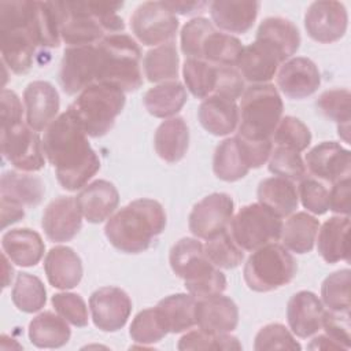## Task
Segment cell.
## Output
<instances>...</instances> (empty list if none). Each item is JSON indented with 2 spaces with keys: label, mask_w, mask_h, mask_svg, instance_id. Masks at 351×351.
Returning <instances> with one entry per match:
<instances>
[{
  "label": "cell",
  "mask_w": 351,
  "mask_h": 351,
  "mask_svg": "<svg viewBox=\"0 0 351 351\" xmlns=\"http://www.w3.org/2000/svg\"><path fill=\"white\" fill-rule=\"evenodd\" d=\"M1 152L21 171H38L45 165L43 141L37 132L23 122L1 130Z\"/></svg>",
  "instance_id": "cell-12"
},
{
  "label": "cell",
  "mask_w": 351,
  "mask_h": 351,
  "mask_svg": "<svg viewBox=\"0 0 351 351\" xmlns=\"http://www.w3.org/2000/svg\"><path fill=\"white\" fill-rule=\"evenodd\" d=\"M243 48L241 41L234 36L214 30L203 44V60L217 66L236 67Z\"/></svg>",
  "instance_id": "cell-41"
},
{
  "label": "cell",
  "mask_w": 351,
  "mask_h": 351,
  "mask_svg": "<svg viewBox=\"0 0 351 351\" xmlns=\"http://www.w3.org/2000/svg\"><path fill=\"white\" fill-rule=\"evenodd\" d=\"M1 107H0V114H1V130L11 128L19 122H22V103L18 97V95L14 90L10 89H3L1 96H0Z\"/></svg>",
  "instance_id": "cell-57"
},
{
  "label": "cell",
  "mask_w": 351,
  "mask_h": 351,
  "mask_svg": "<svg viewBox=\"0 0 351 351\" xmlns=\"http://www.w3.org/2000/svg\"><path fill=\"white\" fill-rule=\"evenodd\" d=\"M255 40L271 45L287 62L299 49L300 33L291 21L281 16H269L261 22Z\"/></svg>",
  "instance_id": "cell-32"
},
{
  "label": "cell",
  "mask_w": 351,
  "mask_h": 351,
  "mask_svg": "<svg viewBox=\"0 0 351 351\" xmlns=\"http://www.w3.org/2000/svg\"><path fill=\"white\" fill-rule=\"evenodd\" d=\"M165 4L167 5V8H170V11L181 15L192 14L207 5V3L204 1H165Z\"/></svg>",
  "instance_id": "cell-60"
},
{
  "label": "cell",
  "mask_w": 351,
  "mask_h": 351,
  "mask_svg": "<svg viewBox=\"0 0 351 351\" xmlns=\"http://www.w3.org/2000/svg\"><path fill=\"white\" fill-rule=\"evenodd\" d=\"M55 311L69 324L84 328L88 325V307L81 295L73 292H59L51 299Z\"/></svg>",
  "instance_id": "cell-52"
},
{
  "label": "cell",
  "mask_w": 351,
  "mask_h": 351,
  "mask_svg": "<svg viewBox=\"0 0 351 351\" xmlns=\"http://www.w3.org/2000/svg\"><path fill=\"white\" fill-rule=\"evenodd\" d=\"M207 259L218 269H234L244 259V251L234 243L229 230H223L203 245Z\"/></svg>",
  "instance_id": "cell-43"
},
{
  "label": "cell",
  "mask_w": 351,
  "mask_h": 351,
  "mask_svg": "<svg viewBox=\"0 0 351 351\" xmlns=\"http://www.w3.org/2000/svg\"><path fill=\"white\" fill-rule=\"evenodd\" d=\"M258 202L280 218L291 215L299 204V195L293 181L282 177H269L258 185Z\"/></svg>",
  "instance_id": "cell-31"
},
{
  "label": "cell",
  "mask_w": 351,
  "mask_h": 351,
  "mask_svg": "<svg viewBox=\"0 0 351 351\" xmlns=\"http://www.w3.org/2000/svg\"><path fill=\"white\" fill-rule=\"evenodd\" d=\"M11 299L18 310L23 313H36L47 303V289L37 276L19 273L11 291Z\"/></svg>",
  "instance_id": "cell-42"
},
{
  "label": "cell",
  "mask_w": 351,
  "mask_h": 351,
  "mask_svg": "<svg viewBox=\"0 0 351 351\" xmlns=\"http://www.w3.org/2000/svg\"><path fill=\"white\" fill-rule=\"evenodd\" d=\"M29 339L38 348H59L69 343L71 332L67 321L59 314L44 311L29 324Z\"/></svg>",
  "instance_id": "cell-35"
},
{
  "label": "cell",
  "mask_w": 351,
  "mask_h": 351,
  "mask_svg": "<svg viewBox=\"0 0 351 351\" xmlns=\"http://www.w3.org/2000/svg\"><path fill=\"white\" fill-rule=\"evenodd\" d=\"M271 143L274 147H285L302 152L311 143V132L300 119L287 115L280 119Z\"/></svg>",
  "instance_id": "cell-45"
},
{
  "label": "cell",
  "mask_w": 351,
  "mask_h": 351,
  "mask_svg": "<svg viewBox=\"0 0 351 351\" xmlns=\"http://www.w3.org/2000/svg\"><path fill=\"white\" fill-rule=\"evenodd\" d=\"M282 100L271 84L251 85L243 92L237 136L248 140H271L282 115Z\"/></svg>",
  "instance_id": "cell-8"
},
{
  "label": "cell",
  "mask_w": 351,
  "mask_h": 351,
  "mask_svg": "<svg viewBox=\"0 0 351 351\" xmlns=\"http://www.w3.org/2000/svg\"><path fill=\"white\" fill-rule=\"evenodd\" d=\"M45 188L41 178L19 171H5L1 176V199L11 200L21 206H37L44 196Z\"/></svg>",
  "instance_id": "cell-37"
},
{
  "label": "cell",
  "mask_w": 351,
  "mask_h": 351,
  "mask_svg": "<svg viewBox=\"0 0 351 351\" xmlns=\"http://www.w3.org/2000/svg\"><path fill=\"white\" fill-rule=\"evenodd\" d=\"M167 333L169 332L155 307L141 310L132 321L129 329L132 340L143 346L158 343Z\"/></svg>",
  "instance_id": "cell-46"
},
{
  "label": "cell",
  "mask_w": 351,
  "mask_h": 351,
  "mask_svg": "<svg viewBox=\"0 0 351 351\" xmlns=\"http://www.w3.org/2000/svg\"><path fill=\"white\" fill-rule=\"evenodd\" d=\"M234 203L230 195L215 192L197 202L188 219L191 233L203 240H208L229 228L233 218Z\"/></svg>",
  "instance_id": "cell-13"
},
{
  "label": "cell",
  "mask_w": 351,
  "mask_h": 351,
  "mask_svg": "<svg viewBox=\"0 0 351 351\" xmlns=\"http://www.w3.org/2000/svg\"><path fill=\"white\" fill-rule=\"evenodd\" d=\"M214 25L202 16L193 18L186 22L181 30V51L188 59H203V44Z\"/></svg>",
  "instance_id": "cell-49"
},
{
  "label": "cell",
  "mask_w": 351,
  "mask_h": 351,
  "mask_svg": "<svg viewBox=\"0 0 351 351\" xmlns=\"http://www.w3.org/2000/svg\"><path fill=\"white\" fill-rule=\"evenodd\" d=\"M319 222L308 213L299 211L292 214L281 229L282 245L292 252L306 254L310 252L315 244Z\"/></svg>",
  "instance_id": "cell-36"
},
{
  "label": "cell",
  "mask_w": 351,
  "mask_h": 351,
  "mask_svg": "<svg viewBox=\"0 0 351 351\" xmlns=\"http://www.w3.org/2000/svg\"><path fill=\"white\" fill-rule=\"evenodd\" d=\"M347 26L348 14L340 1H314L304 15L306 32L317 43L330 44L340 40L346 34Z\"/></svg>",
  "instance_id": "cell-14"
},
{
  "label": "cell",
  "mask_w": 351,
  "mask_h": 351,
  "mask_svg": "<svg viewBox=\"0 0 351 351\" xmlns=\"http://www.w3.org/2000/svg\"><path fill=\"white\" fill-rule=\"evenodd\" d=\"M132 32L143 45L170 43L177 33L178 19L165 1H145L130 16Z\"/></svg>",
  "instance_id": "cell-11"
},
{
  "label": "cell",
  "mask_w": 351,
  "mask_h": 351,
  "mask_svg": "<svg viewBox=\"0 0 351 351\" xmlns=\"http://www.w3.org/2000/svg\"><path fill=\"white\" fill-rule=\"evenodd\" d=\"M304 166L314 177L335 184L350 177L351 152L336 141H322L306 154Z\"/></svg>",
  "instance_id": "cell-17"
},
{
  "label": "cell",
  "mask_w": 351,
  "mask_h": 351,
  "mask_svg": "<svg viewBox=\"0 0 351 351\" xmlns=\"http://www.w3.org/2000/svg\"><path fill=\"white\" fill-rule=\"evenodd\" d=\"M1 261H3V288H7L12 281L14 269L10 265V258L4 252L1 254Z\"/></svg>",
  "instance_id": "cell-62"
},
{
  "label": "cell",
  "mask_w": 351,
  "mask_h": 351,
  "mask_svg": "<svg viewBox=\"0 0 351 351\" xmlns=\"http://www.w3.org/2000/svg\"><path fill=\"white\" fill-rule=\"evenodd\" d=\"M310 350H341L337 343H335L328 335H318L307 346Z\"/></svg>",
  "instance_id": "cell-61"
},
{
  "label": "cell",
  "mask_w": 351,
  "mask_h": 351,
  "mask_svg": "<svg viewBox=\"0 0 351 351\" xmlns=\"http://www.w3.org/2000/svg\"><path fill=\"white\" fill-rule=\"evenodd\" d=\"M298 270L291 252L278 243L266 244L250 255L244 265V281L255 292H270L289 284Z\"/></svg>",
  "instance_id": "cell-9"
},
{
  "label": "cell",
  "mask_w": 351,
  "mask_h": 351,
  "mask_svg": "<svg viewBox=\"0 0 351 351\" xmlns=\"http://www.w3.org/2000/svg\"><path fill=\"white\" fill-rule=\"evenodd\" d=\"M123 3L108 1H55L60 22V38L69 47L93 45L106 33L117 34L125 29L117 14Z\"/></svg>",
  "instance_id": "cell-3"
},
{
  "label": "cell",
  "mask_w": 351,
  "mask_h": 351,
  "mask_svg": "<svg viewBox=\"0 0 351 351\" xmlns=\"http://www.w3.org/2000/svg\"><path fill=\"white\" fill-rule=\"evenodd\" d=\"M196 325L207 333H230L239 324L237 304L222 293L196 300Z\"/></svg>",
  "instance_id": "cell-23"
},
{
  "label": "cell",
  "mask_w": 351,
  "mask_h": 351,
  "mask_svg": "<svg viewBox=\"0 0 351 351\" xmlns=\"http://www.w3.org/2000/svg\"><path fill=\"white\" fill-rule=\"evenodd\" d=\"M244 92V80L236 67L219 66L218 84L214 95L236 101ZM213 96V95H211Z\"/></svg>",
  "instance_id": "cell-56"
},
{
  "label": "cell",
  "mask_w": 351,
  "mask_h": 351,
  "mask_svg": "<svg viewBox=\"0 0 351 351\" xmlns=\"http://www.w3.org/2000/svg\"><path fill=\"white\" fill-rule=\"evenodd\" d=\"M324 315V304L311 291H299L288 300L287 321L291 332L300 339L315 335L322 328Z\"/></svg>",
  "instance_id": "cell-21"
},
{
  "label": "cell",
  "mask_w": 351,
  "mask_h": 351,
  "mask_svg": "<svg viewBox=\"0 0 351 351\" xmlns=\"http://www.w3.org/2000/svg\"><path fill=\"white\" fill-rule=\"evenodd\" d=\"M284 62L282 56L271 45L255 40L243 48L236 67L243 80L258 85L270 81L276 75L278 66Z\"/></svg>",
  "instance_id": "cell-22"
},
{
  "label": "cell",
  "mask_w": 351,
  "mask_h": 351,
  "mask_svg": "<svg viewBox=\"0 0 351 351\" xmlns=\"http://www.w3.org/2000/svg\"><path fill=\"white\" fill-rule=\"evenodd\" d=\"M350 269H341L329 274L321 285V298L329 311L350 313Z\"/></svg>",
  "instance_id": "cell-44"
},
{
  "label": "cell",
  "mask_w": 351,
  "mask_h": 351,
  "mask_svg": "<svg viewBox=\"0 0 351 351\" xmlns=\"http://www.w3.org/2000/svg\"><path fill=\"white\" fill-rule=\"evenodd\" d=\"M96 82L132 92L141 86V49L136 40L123 33L108 34L96 44Z\"/></svg>",
  "instance_id": "cell-5"
},
{
  "label": "cell",
  "mask_w": 351,
  "mask_h": 351,
  "mask_svg": "<svg viewBox=\"0 0 351 351\" xmlns=\"http://www.w3.org/2000/svg\"><path fill=\"white\" fill-rule=\"evenodd\" d=\"M185 86L177 81H166L148 89L143 97L145 110L156 118H171L186 103Z\"/></svg>",
  "instance_id": "cell-34"
},
{
  "label": "cell",
  "mask_w": 351,
  "mask_h": 351,
  "mask_svg": "<svg viewBox=\"0 0 351 351\" xmlns=\"http://www.w3.org/2000/svg\"><path fill=\"white\" fill-rule=\"evenodd\" d=\"M1 247L10 261L22 267L36 266L45 251L41 236L29 228H18L5 232L1 237Z\"/></svg>",
  "instance_id": "cell-27"
},
{
  "label": "cell",
  "mask_w": 351,
  "mask_h": 351,
  "mask_svg": "<svg viewBox=\"0 0 351 351\" xmlns=\"http://www.w3.org/2000/svg\"><path fill=\"white\" fill-rule=\"evenodd\" d=\"M348 230L350 215L332 217L318 229V239H315L317 250L325 262H348Z\"/></svg>",
  "instance_id": "cell-28"
},
{
  "label": "cell",
  "mask_w": 351,
  "mask_h": 351,
  "mask_svg": "<svg viewBox=\"0 0 351 351\" xmlns=\"http://www.w3.org/2000/svg\"><path fill=\"white\" fill-rule=\"evenodd\" d=\"M189 145V129L184 118L171 117L163 121L154 137V147L160 159L167 163L181 160Z\"/></svg>",
  "instance_id": "cell-30"
},
{
  "label": "cell",
  "mask_w": 351,
  "mask_h": 351,
  "mask_svg": "<svg viewBox=\"0 0 351 351\" xmlns=\"http://www.w3.org/2000/svg\"><path fill=\"white\" fill-rule=\"evenodd\" d=\"M96 45L67 47L60 62L59 81L67 95H75L96 82Z\"/></svg>",
  "instance_id": "cell-15"
},
{
  "label": "cell",
  "mask_w": 351,
  "mask_h": 351,
  "mask_svg": "<svg viewBox=\"0 0 351 351\" xmlns=\"http://www.w3.org/2000/svg\"><path fill=\"white\" fill-rule=\"evenodd\" d=\"M82 217L90 223H100L110 218L119 203L115 185L107 180H96L85 185L75 196Z\"/></svg>",
  "instance_id": "cell-24"
},
{
  "label": "cell",
  "mask_w": 351,
  "mask_h": 351,
  "mask_svg": "<svg viewBox=\"0 0 351 351\" xmlns=\"http://www.w3.org/2000/svg\"><path fill=\"white\" fill-rule=\"evenodd\" d=\"M125 106V92L95 82L80 92L67 111L89 137H101L114 126Z\"/></svg>",
  "instance_id": "cell-7"
},
{
  "label": "cell",
  "mask_w": 351,
  "mask_h": 351,
  "mask_svg": "<svg viewBox=\"0 0 351 351\" xmlns=\"http://www.w3.org/2000/svg\"><path fill=\"white\" fill-rule=\"evenodd\" d=\"M44 270L48 282L58 289H71L82 278V262L78 254L67 245H56L47 252Z\"/></svg>",
  "instance_id": "cell-25"
},
{
  "label": "cell",
  "mask_w": 351,
  "mask_h": 351,
  "mask_svg": "<svg viewBox=\"0 0 351 351\" xmlns=\"http://www.w3.org/2000/svg\"><path fill=\"white\" fill-rule=\"evenodd\" d=\"M169 333H181L196 325V299L191 293L166 296L155 306Z\"/></svg>",
  "instance_id": "cell-33"
},
{
  "label": "cell",
  "mask_w": 351,
  "mask_h": 351,
  "mask_svg": "<svg viewBox=\"0 0 351 351\" xmlns=\"http://www.w3.org/2000/svg\"><path fill=\"white\" fill-rule=\"evenodd\" d=\"M302 347L295 340L282 324H267L259 329L255 336L254 350L255 351H273V350H291L299 351Z\"/></svg>",
  "instance_id": "cell-50"
},
{
  "label": "cell",
  "mask_w": 351,
  "mask_h": 351,
  "mask_svg": "<svg viewBox=\"0 0 351 351\" xmlns=\"http://www.w3.org/2000/svg\"><path fill=\"white\" fill-rule=\"evenodd\" d=\"M25 215L23 206L14 203L7 199H1V228L5 229L8 225L18 222Z\"/></svg>",
  "instance_id": "cell-59"
},
{
  "label": "cell",
  "mask_w": 351,
  "mask_h": 351,
  "mask_svg": "<svg viewBox=\"0 0 351 351\" xmlns=\"http://www.w3.org/2000/svg\"><path fill=\"white\" fill-rule=\"evenodd\" d=\"M178 52L173 41L149 49L143 60L144 74L149 82H166L177 80Z\"/></svg>",
  "instance_id": "cell-38"
},
{
  "label": "cell",
  "mask_w": 351,
  "mask_h": 351,
  "mask_svg": "<svg viewBox=\"0 0 351 351\" xmlns=\"http://www.w3.org/2000/svg\"><path fill=\"white\" fill-rule=\"evenodd\" d=\"M26 123L34 132L47 129L59 112L60 100L55 86L48 81H33L23 92Z\"/></svg>",
  "instance_id": "cell-20"
},
{
  "label": "cell",
  "mask_w": 351,
  "mask_h": 351,
  "mask_svg": "<svg viewBox=\"0 0 351 351\" xmlns=\"http://www.w3.org/2000/svg\"><path fill=\"white\" fill-rule=\"evenodd\" d=\"M41 141L44 155L66 191L84 188L100 169V159L86 133L67 110L45 129Z\"/></svg>",
  "instance_id": "cell-1"
},
{
  "label": "cell",
  "mask_w": 351,
  "mask_h": 351,
  "mask_svg": "<svg viewBox=\"0 0 351 351\" xmlns=\"http://www.w3.org/2000/svg\"><path fill=\"white\" fill-rule=\"evenodd\" d=\"M219 75V66L203 59H186L182 66V77L188 90L197 99L214 95Z\"/></svg>",
  "instance_id": "cell-39"
},
{
  "label": "cell",
  "mask_w": 351,
  "mask_h": 351,
  "mask_svg": "<svg viewBox=\"0 0 351 351\" xmlns=\"http://www.w3.org/2000/svg\"><path fill=\"white\" fill-rule=\"evenodd\" d=\"M322 328L325 330V335H328L335 343H337L341 350H350V346H351L350 313L325 311V315L322 319Z\"/></svg>",
  "instance_id": "cell-54"
},
{
  "label": "cell",
  "mask_w": 351,
  "mask_h": 351,
  "mask_svg": "<svg viewBox=\"0 0 351 351\" xmlns=\"http://www.w3.org/2000/svg\"><path fill=\"white\" fill-rule=\"evenodd\" d=\"M89 308L96 328L103 332H117L128 322L132 300L118 287H103L90 295Z\"/></svg>",
  "instance_id": "cell-16"
},
{
  "label": "cell",
  "mask_w": 351,
  "mask_h": 351,
  "mask_svg": "<svg viewBox=\"0 0 351 351\" xmlns=\"http://www.w3.org/2000/svg\"><path fill=\"white\" fill-rule=\"evenodd\" d=\"M281 229V218L259 202L243 206L229 223V233L243 251H255L276 243Z\"/></svg>",
  "instance_id": "cell-10"
},
{
  "label": "cell",
  "mask_w": 351,
  "mask_h": 351,
  "mask_svg": "<svg viewBox=\"0 0 351 351\" xmlns=\"http://www.w3.org/2000/svg\"><path fill=\"white\" fill-rule=\"evenodd\" d=\"M234 137H236L240 154L243 156V160L250 170L258 169L269 160V156L273 149L271 140H261V141L248 140L237 134Z\"/></svg>",
  "instance_id": "cell-55"
},
{
  "label": "cell",
  "mask_w": 351,
  "mask_h": 351,
  "mask_svg": "<svg viewBox=\"0 0 351 351\" xmlns=\"http://www.w3.org/2000/svg\"><path fill=\"white\" fill-rule=\"evenodd\" d=\"M299 185V199L303 207L317 215H322L329 210V191L314 178H303Z\"/></svg>",
  "instance_id": "cell-53"
},
{
  "label": "cell",
  "mask_w": 351,
  "mask_h": 351,
  "mask_svg": "<svg viewBox=\"0 0 351 351\" xmlns=\"http://www.w3.org/2000/svg\"><path fill=\"white\" fill-rule=\"evenodd\" d=\"M269 171L277 177L300 181L306 177L307 170L300 152L285 147H274L269 156Z\"/></svg>",
  "instance_id": "cell-48"
},
{
  "label": "cell",
  "mask_w": 351,
  "mask_h": 351,
  "mask_svg": "<svg viewBox=\"0 0 351 351\" xmlns=\"http://www.w3.org/2000/svg\"><path fill=\"white\" fill-rule=\"evenodd\" d=\"M258 11V1L218 0L210 3V14L214 25L228 33H247L252 27Z\"/></svg>",
  "instance_id": "cell-26"
},
{
  "label": "cell",
  "mask_w": 351,
  "mask_h": 351,
  "mask_svg": "<svg viewBox=\"0 0 351 351\" xmlns=\"http://www.w3.org/2000/svg\"><path fill=\"white\" fill-rule=\"evenodd\" d=\"M178 350H241V343L237 337L229 333H207L202 329L185 333L178 344Z\"/></svg>",
  "instance_id": "cell-47"
},
{
  "label": "cell",
  "mask_w": 351,
  "mask_h": 351,
  "mask_svg": "<svg viewBox=\"0 0 351 351\" xmlns=\"http://www.w3.org/2000/svg\"><path fill=\"white\" fill-rule=\"evenodd\" d=\"M351 181L350 177L336 181L329 191V210L339 215H350L351 210Z\"/></svg>",
  "instance_id": "cell-58"
},
{
  "label": "cell",
  "mask_w": 351,
  "mask_h": 351,
  "mask_svg": "<svg viewBox=\"0 0 351 351\" xmlns=\"http://www.w3.org/2000/svg\"><path fill=\"white\" fill-rule=\"evenodd\" d=\"M0 45L3 63L15 74H26L40 45L36 1H0Z\"/></svg>",
  "instance_id": "cell-4"
},
{
  "label": "cell",
  "mask_w": 351,
  "mask_h": 351,
  "mask_svg": "<svg viewBox=\"0 0 351 351\" xmlns=\"http://www.w3.org/2000/svg\"><path fill=\"white\" fill-rule=\"evenodd\" d=\"M197 118L202 126L214 136H226L236 130L239 125V107L236 101L208 96L199 106Z\"/></svg>",
  "instance_id": "cell-29"
},
{
  "label": "cell",
  "mask_w": 351,
  "mask_h": 351,
  "mask_svg": "<svg viewBox=\"0 0 351 351\" xmlns=\"http://www.w3.org/2000/svg\"><path fill=\"white\" fill-rule=\"evenodd\" d=\"M171 270L184 280L188 293L196 300L215 296L226 289L225 274L206 256L197 239L182 237L170 250Z\"/></svg>",
  "instance_id": "cell-6"
},
{
  "label": "cell",
  "mask_w": 351,
  "mask_h": 351,
  "mask_svg": "<svg viewBox=\"0 0 351 351\" xmlns=\"http://www.w3.org/2000/svg\"><path fill=\"white\" fill-rule=\"evenodd\" d=\"M166 228V213L154 199H136L114 213L104 234L111 245L126 254H140L151 247Z\"/></svg>",
  "instance_id": "cell-2"
},
{
  "label": "cell",
  "mask_w": 351,
  "mask_h": 351,
  "mask_svg": "<svg viewBox=\"0 0 351 351\" xmlns=\"http://www.w3.org/2000/svg\"><path fill=\"white\" fill-rule=\"evenodd\" d=\"M277 85L287 97L299 100L317 92L321 85V74L311 59L296 56L281 64Z\"/></svg>",
  "instance_id": "cell-19"
},
{
  "label": "cell",
  "mask_w": 351,
  "mask_h": 351,
  "mask_svg": "<svg viewBox=\"0 0 351 351\" xmlns=\"http://www.w3.org/2000/svg\"><path fill=\"white\" fill-rule=\"evenodd\" d=\"M41 226L45 236L55 243L70 241L82 226V214L73 196H59L44 210Z\"/></svg>",
  "instance_id": "cell-18"
},
{
  "label": "cell",
  "mask_w": 351,
  "mask_h": 351,
  "mask_svg": "<svg viewBox=\"0 0 351 351\" xmlns=\"http://www.w3.org/2000/svg\"><path fill=\"white\" fill-rule=\"evenodd\" d=\"M350 92L348 89L325 90L317 100L318 110L337 123V128L350 126Z\"/></svg>",
  "instance_id": "cell-51"
},
{
  "label": "cell",
  "mask_w": 351,
  "mask_h": 351,
  "mask_svg": "<svg viewBox=\"0 0 351 351\" xmlns=\"http://www.w3.org/2000/svg\"><path fill=\"white\" fill-rule=\"evenodd\" d=\"M213 170L219 180L228 182L237 181L247 176L250 169L243 160L236 137L225 138L217 145L213 158Z\"/></svg>",
  "instance_id": "cell-40"
}]
</instances>
